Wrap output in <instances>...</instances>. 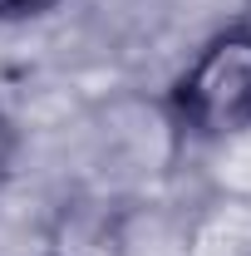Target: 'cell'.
<instances>
[{
    "mask_svg": "<svg viewBox=\"0 0 251 256\" xmlns=\"http://www.w3.org/2000/svg\"><path fill=\"white\" fill-rule=\"evenodd\" d=\"M168 108L188 133L217 138V143L251 128V30L246 25L212 34L197 50V60L168 89Z\"/></svg>",
    "mask_w": 251,
    "mask_h": 256,
    "instance_id": "1",
    "label": "cell"
},
{
    "mask_svg": "<svg viewBox=\"0 0 251 256\" xmlns=\"http://www.w3.org/2000/svg\"><path fill=\"white\" fill-rule=\"evenodd\" d=\"M50 256H124V217L104 202H64Z\"/></svg>",
    "mask_w": 251,
    "mask_h": 256,
    "instance_id": "2",
    "label": "cell"
},
{
    "mask_svg": "<svg viewBox=\"0 0 251 256\" xmlns=\"http://www.w3.org/2000/svg\"><path fill=\"white\" fill-rule=\"evenodd\" d=\"M188 256H251V202L217 197L188 232Z\"/></svg>",
    "mask_w": 251,
    "mask_h": 256,
    "instance_id": "3",
    "label": "cell"
},
{
    "mask_svg": "<svg viewBox=\"0 0 251 256\" xmlns=\"http://www.w3.org/2000/svg\"><path fill=\"white\" fill-rule=\"evenodd\" d=\"M60 0H0V20L15 25V20H34V15H50Z\"/></svg>",
    "mask_w": 251,
    "mask_h": 256,
    "instance_id": "4",
    "label": "cell"
},
{
    "mask_svg": "<svg viewBox=\"0 0 251 256\" xmlns=\"http://www.w3.org/2000/svg\"><path fill=\"white\" fill-rule=\"evenodd\" d=\"M5 162H10V124H5V108H0V178H5Z\"/></svg>",
    "mask_w": 251,
    "mask_h": 256,
    "instance_id": "5",
    "label": "cell"
},
{
    "mask_svg": "<svg viewBox=\"0 0 251 256\" xmlns=\"http://www.w3.org/2000/svg\"><path fill=\"white\" fill-rule=\"evenodd\" d=\"M242 25H246V30H251V10H246V20H242Z\"/></svg>",
    "mask_w": 251,
    "mask_h": 256,
    "instance_id": "6",
    "label": "cell"
}]
</instances>
